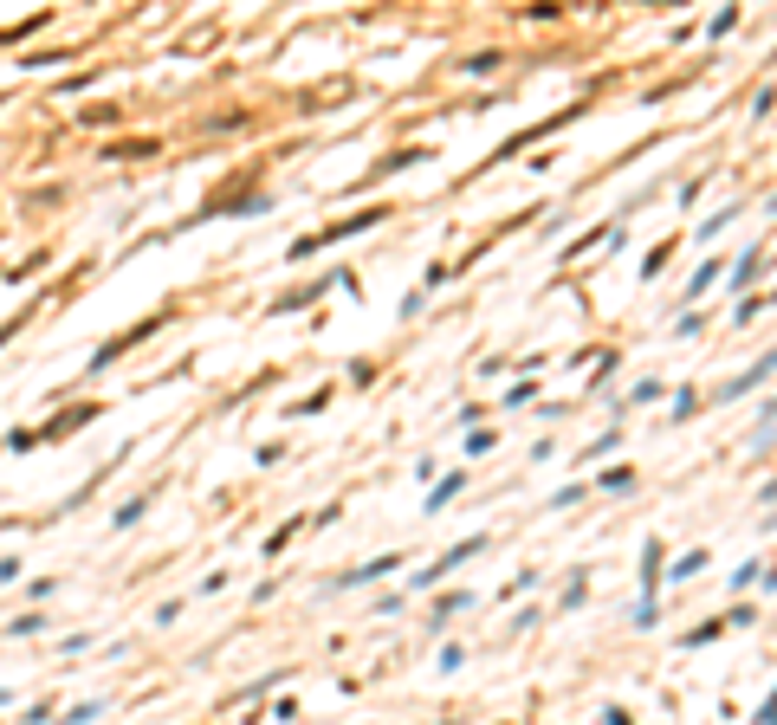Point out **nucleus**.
I'll list each match as a JSON object with an SVG mask.
<instances>
[{
	"label": "nucleus",
	"instance_id": "nucleus-1",
	"mask_svg": "<svg viewBox=\"0 0 777 725\" xmlns=\"http://www.w3.org/2000/svg\"><path fill=\"white\" fill-rule=\"evenodd\" d=\"M376 220H382V208H363V214H350V220H337V227H324V234H312V240H298L292 253L304 260V253H318L324 240H344V234H363V227H376Z\"/></svg>",
	"mask_w": 777,
	"mask_h": 725
},
{
	"label": "nucleus",
	"instance_id": "nucleus-2",
	"mask_svg": "<svg viewBox=\"0 0 777 725\" xmlns=\"http://www.w3.org/2000/svg\"><path fill=\"white\" fill-rule=\"evenodd\" d=\"M480 544H486V538H466V544H454L448 557H434V564H428V576H414V583H422V590H428V583H440L448 570H460V564H466V557H474Z\"/></svg>",
	"mask_w": 777,
	"mask_h": 725
},
{
	"label": "nucleus",
	"instance_id": "nucleus-3",
	"mask_svg": "<svg viewBox=\"0 0 777 725\" xmlns=\"http://www.w3.org/2000/svg\"><path fill=\"white\" fill-rule=\"evenodd\" d=\"M402 570V557L388 550V557H376V564H363V570H350V576H337V590H363V583H376V576H396Z\"/></svg>",
	"mask_w": 777,
	"mask_h": 725
},
{
	"label": "nucleus",
	"instance_id": "nucleus-4",
	"mask_svg": "<svg viewBox=\"0 0 777 725\" xmlns=\"http://www.w3.org/2000/svg\"><path fill=\"white\" fill-rule=\"evenodd\" d=\"M460 486H466V473H448V480H440V486L428 492V512H440L448 499H460Z\"/></svg>",
	"mask_w": 777,
	"mask_h": 725
},
{
	"label": "nucleus",
	"instance_id": "nucleus-5",
	"mask_svg": "<svg viewBox=\"0 0 777 725\" xmlns=\"http://www.w3.org/2000/svg\"><path fill=\"white\" fill-rule=\"evenodd\" d=\"M719 266H726V260H706L700 272H693V286H687V298H700V292H713V286H719Z\"/></svg>",
	"mask_w": 777,
	"mask_h": 725
},
{
	"label": "nucleus",
	"instance_id": "nucleus-6",
	"mask_svg": "<svg viewBox=\"0 0 777 725\" xmlns=\"http://www.w3.org/2000/svg\"><path fill=\"white\" fill-rule=\"evenodd\" d=\"M143 512H149V499H130V506H117V518H110V525H117V532H130Z\"/></svg>",
	"mask_w": 777,
	"mask_h": 725
},
{
	"label": "nucleus",
	"instance_id": "nucleus-7",
	"mask_svg": "<svg viewBox=\"0 0 777 725\" xmlns=\"http://www.w3.org/2000/svg\"><path fill=\"white\" fill-rule=\"evenodd\" d=\"M732 622H700V628H693L687 641H680V648H700V641H719V635H726Z\"/></svg>",
	"mask_w": 777,
	"mask_h": 725
},
{
	"label": "nucleus",
	"instance_id": "nucleus-8",
	"mask_svg": "<svg viewBox=\"0 0 777 725\" xmlns=\"http://www.w3.org/2000/svg\"><path fill=\"white\" fill-rule=\"evenodd\" d=\"M700 570H706V550H687V557H680V564H674L668 576H700Z\"/></svg>",
	"mask_w": 777,
	"mask_h": 725
},
{
	"label": "nucleus",
	"instance_id": "nucleus-9",
	"mask_svg": "<svg viewBox=\"0 0 777 725\" xmlns=\"http://www.w3.org/2000/svg\"><path fill=\"white\" fill-rule=\"evenodd\" d=\"M602 486H609V492H628V486H635V473H628V466H609V473H602Z\"/></svg>",
	"mask_w": 777,
	"mask_h": 725
},
{
	"label": "nucleus",
	"instance_id": "nucleus-10",
	"mask_svg": "<svg viewBox=\"0 0 777 725\" xmlns=\"http://www.w3.org/2000/svg\"><path fill=\"white\" fill-rule=\"evenodd\" d=\"M39 628H46V616H33V609H26V616H20V622H13L7 635H39Z\"/></svg>",
	"mask_w": 777,
	"mask_h": 725
}]
</instances>
